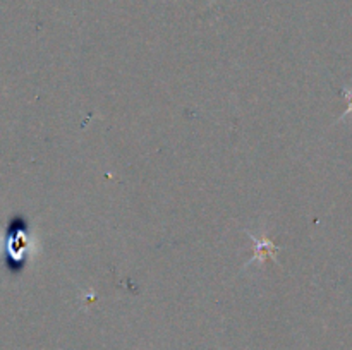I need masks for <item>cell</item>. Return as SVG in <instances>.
Returning a JSON list of instances; mask_svg holds the SVG:
<instances>
[{
  "mask_svg": "<svg viewBox=\"0 0 352 350\" xmlns=\"http://www.w3.org/2000/svg\"><path fill=\"white\" fill-rule=\"evenodd\" d=\"M248 235L251 237V240H253V247H254V254L253 257H251L250 261H248L244 266H250L251 263H265V261H277V253H278V246L277 244L272 242L270 239H267V237H256L253 235V233L246 232Z\"/></svg>",
  "mask_w": 352,
  "mask_h": 350,
  "instance_id": "cell-1",
  "label": "cell"
}]
</instances>
